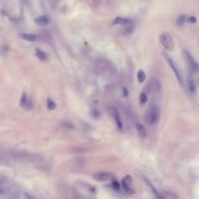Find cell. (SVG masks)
<instances>
[{"label": "cell", "mask_w": 199, "mask_h": 199, "mask_svg": "<svg viewBox=\"0 0 199 199\" xmlns=\"http://www.w3.org/2000/svg\"><path fill=\"white\" fill-rule=\"evenodd\" d=\"M24 1H25V2H27V0H24Z\"/></svg>", "instance_id": "24"}, {"label": "cell", "mask_w": 199, "mask_h": 199, "mask_svg": "<svg viewBox=\"0 0 199 199\" xmlns=\"http://www.w3.org/2000/svg\"><path fill=\"white\" fill-rule=\"evenodd\" d=\"M148 101V95H147L146 93H142L141 95H140V102L142 103V104H145Z\"/></svg>", "instance_id": "19"}, {"label": "cell", "mask_w": 199, "mask_h": 199, "mask_svg": "<svg viewBox=\"0 0 199 199\" xmlns=\"http://www.w3.org/2000/svg\"><path fill=\"white\" fill-rule=\"evenodd\" d=\"M198 83H199V78H198Z\"/></svg>", "instance_id": "25"}, {"label": "cell", "mask_w": 199, "mask_h": 199, "mask_svg": "<svg viewBox=\"0 0 199 199\" xmlns=\"http://www.w3.org/2000/svg\"><path fill=\"white\" fill-rule=\"evenodd\" d=\"M51 23V18L49 16H40L35 19V23L40 26H47Z\"/></svg>", "instance_id": "7"}, {"label": "cell", "mask_w": 199, "mask_h": 199, "mask_svg": "<svg viewBox=\"0 0 199 199\" xmlns=\"http://www.w3.org/2000/svg\"><path fill=\"white\" fill-rule=\"evenodd\" d=\"M183 56L190 71L194 73V74H199V64L198 62L194 59V57L190 54L189 51H187V50H184Z\"/></svg>", "instance_id": "1"}, {"label": "cell", "mask_w": 199, "mask_h": 199, "mask_svg": "<svg viewBox=\"0 0 199 199\" xmlns=\"http://www.w3.org/2000/svg\"><path fill=\"white\" fill-rule=\"evenodd\" d=\"M136 129H137V132L139 133V135L141 136L142 138H146L147 137V130L145 126L141 123H136Z\"/></svg>", "instance_id": "11"}, {"label": "cell", "mask_w": 199, "mask_h": 199, "mask_svg": "<svg viewBox=\"0 0 199 199\" xmlns=\"http://www.w3.org/2000/svg\"><path fill=\"white\" fill-rule=\"evenodd\" d=\"M47 107H48V109L49 110H54V108H56V103L51 100V98H49L48 99V101H47Z\"/></svg>", "instance_id": "18"}, {"label": "cell", "mask_w": 199, "mask_h": 199, "mask_svg": "<svg viewBox=\"0 0 199 199\" xmlns=\"http://www.w3.org/2000/svg\"><path fill=\"white\" fill-rule=\"evenodd\" d=\"M96 66L102 72L109 73V74H111V73H114L116 71L114 65L112 63H110L109 61L104 60V59H98L96 62Z\"/></svg>", "instance_id": "4"}, {"label": "cell", "mask_w": 199, "mask_h": 199, "mask_svg": "<svg viewBox=\"0 0 199 199\" xmlns=\"http://www.w3.org/2000/svg\"><path fill=\"white\" fill-rule=\"evenodd\" d=\"M93 178L98 182H105V181H109L112 178V174L107 172H98L93 175Z\"/></svg>", "instance_id": "6"}, {"label": "cell", "mask_w": 199, "mask_h": 199, "mask_svg": "<svg viewBox=\"0 0 199 199\" xmlns=\"http://www.w3.org/2000/svg\"><path fill=\"white\" fill-rule=\"evenodd\" d=\"M120 186H121V185H120ZM120 184L117 182V181H113V187H114V189H115L120 190Z\"/></svg>", "instance_id": "21"}, {"label": "cell", "mask_w": 199, "mask_h": 199, "mask_svg": "<svg viewBox=\"0 0 199 199\" xmlns=\"http://www.w3.org/2000/svg\"><path fill=\"white\" fill-rule=\"evenodd\" d=\"M159 114H160V110L159 107L157 105H152V107L149 109L148 113H147V117L146 120H148V123L150 124H156L158 119H159Z\"/></svg>", "instance_id": "2"}, {"label": "cell", "mask_w": 199, "mask_h": 199, "mask_svg": "<svg viewBox=\"0 0 199 199\" xmlns=\"http://www.w3.org/2000/svg\"><path fill=\"white\" fill-rule=\"evenodd\" d=\"M35 56L37 57L39 59H41L42 61H46L47 60V54L44 53L43 51H41L40 49H36L35 50Z\"/></svg>", "instance_id": "13"}, {"label": "cell", "mask_w": 199, "mask_h": 199, "mask_svg": "<svg viewBox=\"0 0 199 199\" xmlns=\"http://www.w3.org/2000/svg\"><path fill=\"white\" fill-rule=\"evenodd\" d=\"M132 32H133V27H132V26L131 27H127L126 30L124 31V34L125 35H130Z\"/></svg>", "instance_id": "22"}, {"label": "cell", "mask_w": 199, "mask_h": 199, "mask_svg": "<svg viewBox=\"0 0 199 199\" xmlns=\"http://www.w3.org/2000/svg\"><path fill=\"white\" fill-rule=\"evenodd\" d=\"M189 21H190V23H196V19H195L194 17H190L189 19Z\"/></svg>", "instance_id": "23"}, {"label": "cell", "mask_w": 199, "mask_h": 199, "mask_svg": "<svg viewBox=\"0 0 199 199\" xmlns=\"http://www.w3.org/2000/svg\"><path fill=\"white\" fill-rule=\"evenodd\" d=\"M137 80L139 83H144L146 81V74L143 70H139L137 72Z\"/></svg>", "instance_id": "14"}, {"label": "cell", "mask_w": 199, "mask_h": 199, "mask_svg": "<svg viewBox=\"0 0 199 199\" xmlns=\"http://www.w3.org/2000/svg\"><path fill=\"white\" fill-rule=\"evenodd\" d=\"M165 58H166V60H167V62H168V64H169V66H170V67H171V69L173 70V72H174V74H175V76H176L177 80L179 81V83H180L181 84H183V78H182V75H181V73H180V71H179L178 67H177V65L175 64V62L172 60V58H171V57H167L166 54H165Z\"/></svg>", "instance_id": "5"}, {"label": "cell", "mask_w": 199, "mask_h": 199, "mask_svg": "<svg viewBox=\"0 0 199 199\" xmlns=\"http://www.w3.org/2000/svg\"><path fill=\"white\" fill-rule=\"evenodd\" d=\"M146 182H147V184H148V185H149V187H151V189H153V192L154 194H156V197H158V198H163V196H162V195H160L159 193H158L157 191H156V189L153 187V185L150 183V181H149V180H146Z\"/></svg>", "instance_id": "17"}, {"label": "cell", "mask_w": 199, "mask_h": 199, "mask_svg": "<svg viewBox=\"0 0 199 199\" xmlns=\"http://www.w3.org/2000/svg\"><path fill=\"white\" fill-rule=\"evenodd\" d=\"M131 20L126 19V18H117V19L114 21V24H127L130 23Z\"/></svg>", "instance_id": "12"}, {"label": "cell", "mask_w": 199, "mask_h": 199, "mask_svg": "<svg viewBox=\"0 0 199 199\" xmlns=\"http://www.w3.org/2000/svg\"><path fill=\"white\" fill-rule=\"evenodd\" d=\"M130 182H131V179L129 176H126L123 180V182H121V187H123L124 191H126L127 193L133 192V189H131V186H130Z\"/></svg>", "instance_id": "8"}, {"label": "cell", "mask_w": 199, "mask_h": 199, "mask_svg": "<svg viewBox=\"0 0 199 199\" xmlns=\"http://www.w3.org/2000/svg\"><path fill=\"white\" fill-rule=\"evenodd\" d=\"M20 37L21 39L25 40V41H28V42H35L38 38L37 35L32 34V33H21Z\"/></svg>", "instance_id": "9"}, {"label": "cell", "mask_w": 199, "mask_h": 199, "mask_svg": "<svg viewBox=\"0 0 199 199\" xmlns=\"http://www.w3.org/2000/svg\"><path fill=\"white\" fill-rule=\"evenodd\" d=\"M187 82H189V90L190 91H193L195 90V83H194V81H193V79L191 78V77L189 76V79H187Z\"/></svg>", "instance_id": "16"}, {"label": "cell", "mask_w": 199, "mask_h": 199, "mask_svg": "<svg viewBox=\"0 0 199 199\" xmlns=\"http://www.w3.org/2000/svg\"><path fill=\"white\" fill-rule=\"evenodd\" d=\"M27 103H28V98H27V95L25 93H23V94H21V102L20 104L21 107H26L27 106Z\"/></svg>", "instance_id": "15"}, {"label": "cell", "mask_w": 199, "mask_h": 199, "mask_svg": "<svg viewBox=\"0 0 199 199\" xmlns=\"http://www.w3.org/2000/svg\"><path fill=\"white\" fill-rule=\"evenodd\" d=\"M186 23V17L185 16H181L179 19H178V21H177V24L179 25V26H182V25Z\"/></svg>", "instance_id": "20"}, {"label": "cell", "mask_w": 199, "mask_h": 199, "mask_svg": "<svg viewBox=\"0 0 199 199\" xmlns=\"http://www.w3.org/2000/svg\"><path fill=\"white\" fill-rule=\"evenodd\" d=\"M159 42L167 51L174 50V40L169 33H162L159 36Z\"/></svg>", "instance_id": "3"}, {"label": "cell", "mask_w": 199, "mask_h": 199, "mask_svg": "<svg viewBox=\"0 0 199 199\" xmlns=\"http://www.w3.org/2000/svg\"><path fill=\"white\" fill-rule=\"evenodd\" d=\"M109 112L111 113V115L114 117V119H115L116 123L117 124V127L120 128V129H121L123 128V123H121V120H120V117L119 116V113H117V111L116 109H109Z\"/></svg>", "instance_id": "10"}]
</instances>
